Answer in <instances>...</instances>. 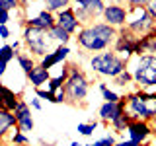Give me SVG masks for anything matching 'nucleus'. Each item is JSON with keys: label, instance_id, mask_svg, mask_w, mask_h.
Returning <instances> with one entry per match:
<instances>
[{"label": "nucleus", "instance_id": "obj_40", "mask_svg": "<svg viewBox=\"0 0 156 146\" xmlns=\"http://www.w3.org/2000/svg\"><path fill=\"white\" fill-rule=\"evenodd\" d=\"M22 43H23V41H14V43H10V45H12V49H14L16 53H20V49H22Z\"/></svg>", "mask_w": 156, "mask_h": 146}, {"label": "nucleus", "instance_id": "obj_7", "mask_svg": "<svg viewBox=\"0 0 156 146\" xmlns=\"http://www.w3.org/2000/svg\"><path fill=\"white\" fill-rule=\"evenodd\" d=\"M113 53L117 57H121L125 62H129L133 57L143 55V51H140V35L131 33L127 27L117 29V37H115V43H113Z\"/></svg>", "mask_w": 156, "mask_h": 146}, {"label": "nucleus", "instance_id": "obj_35", "mask_svg": "<svg viewBox=\"0 0 156 146\" xmlns=\"http://www.w3.org/2000/svg\"><path fill=\"white\" fill-rule=\"evenodd\" d=\"M10 18H12V12H8V10L0 8V26H8Z\"/></svg>", "mask_w": 156, "mask_h": 146}, {"label": "nucleus", "instance_id": "obj_30", "mask_svg": "<svg viewBox=\"0 0 156 146\" xmlns=\"http://www.w3.org/2000/svg\"><path fill=\"white\" fill-rule=\"evenodd\" d=\"M113 84H115L117 88H127V86L133 84V76H131V72L125 68V70L121 72L119 76H115V78H113Z\"/></svg>", "mask_w": 156, "mask_h": 146}, {"label": "nucleus", "instance_id": "obj_29", "mask_svg": "<svg viewBox=\"0 0 156 146\" xmlns=\"http://www.w3.org/2000/svg\"><path fill=\"white\" fill-rule=\"evenodd\" d=\"M10 142H12L14 146H22V144H27L29 142V138H27V134L26 133H22V130L18 129H14L12 133H10Z\"/></svg>", "mask_w": 156, "mask_h": 146}, {"label": "nucleus", "instance_id": "obj_19", "mask_svg": "<svg viewBox=\"0 0 156 146\" xmlns=\"http://www.w3.org/2000/svg\"><path fill=\"white\" fill-rule=\"evenodd\" d=\"M16 117H14L12 111H4L0 109V146L4 144V140L10 136L14 129H16Z\"/></svg>", "mask_w": 156, "mask_h": 146}, {"label": "nucleus", "instance_id": "obj_25", "mask_svg": "<svg viewBox=\"0 0 156 146\" xmlns=\"http://www.w3.org/2000/svg\"><path fill=\"white\" fill-rule=\"evenodd\" d=\"M131 121H133V119H131V117H129V115H127L125 111H123V113H121V115H117V117H115L113 121H111L109 125H111V129H113L115 133H123V130H127V127H129Z\"/></svg>", "mask_w": 156, "mask_h": 146}, {"label": "nucleus", "instance_id": "obj_20", "mask_svg": "<svg viewBox=\"0 0 156 146\" xmlns=\"http://www.w3.org/2000/svg\"><path fill=\"white\" fill-rule=\"evenodd\" d=\"M66 78H68V64H66V62H62V64H61V72H58L57 76H51V80L47 82V90L51 92V94L58 92L62 86H65Z\"/></svg>", "mask_w": 156, "mask_h": 146}, {"label": "nucleus", "instance_id": "obj_27", "mask_svg": "<svg viewBox=\"0 0 156 146\" xmlns=\"http://www.w3.org/2000/svg\"><path fill=\"white\" fill-rule=\"evenodd\" d=\"M16 61H18L20 68L23 70V74H27V72H29L33 66L37 64V62L31 58V55H23V53H18V55H16Z\"/></svg>", "mask_w": 156, "mask_h": 146}, {"label": "nucleus", "instance_id": "obj_24", "mask_svg": "<svg viewBox=\"0 0 156 146\" xmlns=\"http://www.w3.org/2000/svg\"><path fill=\"white\" fill-rule=\"evenodd\" d=\"M41 2H43V6H45V10H49V12H53V14L72 6V0H41Z\"/></svg>", "mask_w": 156, "mask_h": 146}, {"label": "nucleus", "instance_id": "obj_42", "mask_svg": "<svg viewBox=\"0 0 156 146\" xmlns=\"http://www.w3.org/2000/svg\"><path fill=\"white\" fill-rule=\"evenodd\" d=\"M22 146H33V144H29V142H27V144H22Z\"/></svg>", "mask_w": 156, "mask_h": 146}, {"label": "nucleus", "instance_id": "obj_6", "mask_svg": "<svg viewBox=\"0 0 156 146\" xmlns=\"http://www.w3.org/2000/svg\"><path fill=\"white\" fill-rule=\"evenodd\" d=\"M22 41H23V45L27 47V51L31 53L33 57H39V58L53 51L51 49L53 39L49 37V31H43V29H37V27H31V26L23 27Z\"/></svg>", "mask_w": 156, "mask_h": 146}, {"label": "nucleus", "instance_id": "obj_33", "mask_svg": "<svg viewBox=\"0 0 156 146\" xmlns=\"http://www.w3.org/2000/svg\"><path fill=\"white\" fill-rule=\"evenodd\" d=\"M0 8H4V10H8V12H12V10L22 8V0H0Z\"/></svg>", "mask_w": 156, "mask_h": 146}, {"label": "nucleus", "instance_id": "obj_9", "mask_svg": "<svg viewBox=\"0 0 156 146\" xmlns=\"http://www.w3.org/2000/svg\"><path fill=\"white\" fill-rule=\"evenodd\" d=\"M125 27L131 33H135V35H144L152 27H156V22L146 14L144 6H136V8H129V16H127Z\"/></svg>", "mask_w": 156, "mask_h": 146}, {"label": "nucleus", "instance_id": "obj_11", "mask_svg": "<svg viewBox=\"0 0 156 146\" xmlns=\"http://www.w3.org/2000/svg\"><path fill=\"white\" fill-rule=\"evenodd\" d=\"M68 57H70V47H68V45H57L51 53H47L45 57L39 58V64L51 72V68L62 64V62H66Z\"/></svg>", "mask_w": 156, "mask_h": 146}, {"label": "nucleus", "instance_id": "obj_16", "mask_svg": "<svg viewBox=\"0 0 156 146\" xmlns=\"http://www.w3.org/2000/svg\"><path fill=\"white\" fill-rule=\"evenodd\" d=\"M57 23V19H55V14L53 12H49V10H39V14H35V16H31V18H27V26H31V27H37V29H43V31H49L53 26Z\"/></svg>", "mask_w": 156, "mask_h": 146}, {"label": "nucleus", "instance_id": "obj_1", "mask_svg": "<svg viewBox=\"0 0 156 146\" xmlns=\"http://www.w3.org/2000/svg\"><path fill=\"white\" fill-rule=\"evenodd\" d=\"M117 29L107 26L105 22H94L90 26H82L76 33V43L88 53H101L113 47Z\"/></svg>", "mask_w": 156, "mask_h": 146}, {"label": "nucleus", "instance_id": "obj_21", "mask_svg": "<svg viewBox=\"0 0 156 146\" xmlns=\"http://www.w3.org/2000/svg\"><path fill=\"white\" fill-rule=\"evenodd\" d=\"M16 55H18V53L12 49V45H10V43H6V45L0 47V78L6 74L8 64L14 61V58H16Z\"/></svg>", "mask_w": 156, "mask_h": 146}, {"label": "nucleus", "instance_id": "obj_22", "mask_svg": "<svg viewBox=\"0 0 156 146\" xmlns=\"http://www.w3.org/2000/svg\"><path fill=\"white\" fill-rule=\"evenodd\" d=\"M140 51H143V55L156 53V27H152L144 35H140Z\"/></svg>", "mask_w": 156, "mask_h": 146}, {"label": "nucleus", "instance_id": "obj_8", "mask_svg": "<svg viewBox=\"0 0 156 146\" xmlns=\"http://www.w3.org/2000/svg\"><path fill=\"white\" fill-rule=\"evenodd\" d=\"M72 8H74L78 22L82 26H90L94 23V19L101 18L105 2L104 0H72Z\"/></svg>", "mask_w": 156, "mask_h": 146}, {"label": "nucleus", "instance_id": "obj_14", "mask_svg": "<svg viewBox=\"0 0 156 146\" xmlns=\"http://www.w3.org/2000/svg\"><path fill=\"white\" fill-rule=\"evenodd\" d=\"M127 134H129V140H133L135 144L140 146L150 138L152 127L146 123V121H131L129 127H127Z\"/></svg>", "mask_w": 156, "mask_h": 146}, {"label": "nucleus", "instance_id": "obj_4", "mask_svg": "<svg viewBox=\"0 0 156 146\" xmlns=\"http://www.w3.org/2000/svg\"><path fill=\"white\" fill-rule=\"evenodd\" d=\"M62 88H65V94H66V103L78 105V103H84V99L88 97L90 80L78 66L68 64V78Z\"/></svg>", "mask_w": 156, "mask_h": 146}, {"label": "nucleus", "instance_id": "obj_32", "mask_svg": "<svg viewBox=\"0 0 156 146\" xmlns=\"http://www.w3.org/2000/svg\"><path fill=\"white\" fill-rule=\"evenodd\" d=\"M35 96L39 97V99H45V101H49V103H57V99H55V94H51L49 90L37 88V90H35Z\"/></svg>", "mask_w": 156, "mask_h": 146}, {"label": "nucleus", "instance_id": "obj_39", "mask_svg": "<svg viewBox=\"0 0 156 146\" xmlns=\"http://www.w3.org/2000/svg\"><path fill=\"white\" fill-rule=\"evenodd\" d=\"M115 146H139V144H135L133 140H129V138H127V140H117Z\"/></svg>", "mask_w": 156, "mask_h": 146}, {"label": "nucleus", "instance_id": "obj_26", "mask_svg": "<svg viewBox=\"0 0 156 146\" xmlns=\"http://www.w3.org/2000/svg\"><path fill=\"white\" fill-rule=\"evenodd\" d=\"M98 90H100L101 99H104V101H111V103H115V101H121V99H123V97L117 94V92L109 90L107 84H104V82H100V84H98Z\"/></svg>", "mask_w": 156, "mask_h": 146}, {"label": "nucleus", "instance_id": "obj_17", "mask_svg": "<svg viewBox=\"0 0 156 146\" xmlns=\"http://www.w3.org/2000/svg\"><path fill=\"white\" fill-rule=\"evenodd\" d=\"M26 78H27V84L37 90V88H41L43 84H47V82L51 80V72H49L47 68H43V66L37 62V64L26 74Z\"/></svg>", "mask_w": 156, "mask_h": 146}, {"label": "nucleus", "instance_id": "obj_15", "mask_svg": "<svg viewBox=\"0 0 156 146\" xmlns=\"http://www.w3.org/2000/svg\"><path fill=\"white\" fill-rule=\"evenodd\" d=\"M123 111H125V97L121 101H115V103H111V101H104V103L100 105L98 115H100L101 123H111V121H113L117 115H121Z\"/></svg>", "mask_w": 156, "mask_h": 146}, {"label": "nucleus", "instance_id": "obj_41", "mask_svg": "<svg viewBox=\"0 0 156 146\" xmlns=\"http://www.w3.org/2000/svg\"><path fill=\"white\" fill-rule=\"evenodd\" d=\"M70 146H84V144H80L78 140H72V142H70Z\"/></svg>", "mask_w": 156, "mask_h": 146}, {"label": "nucleus", "instance_id": "obj_31", "mask_svg": "<svg viewBox=\"0 0 156 146\" xmlns=\"http://www.w3.org/2000/svg\"><path fill=\"white\" fill-rule=\"evenodd\" d=\"M115 142H117L115 134H105V136H101V138H98L90 144H84V146H115Z\"/></svg>", "mask_w": 156, "mask_h": 146}, {"label": "nucleus", "instance_id": "obj_36", "mask_svg": "<svg viewBox=\"0 0 156 146\" xmlns=\"http://www.w3.org/2000/svg\"><path fill=\"white\" fill-rule=\"evenodd\" d=\"M29 107H33L35 111H41V109H43V105H41V99H39L37 96H35V97H31V99H29Z\"/></svg>", "mask_w": 156, "mask_h": 146}, {"label": "nucleus", "instance_id": "obj_38", "mask_svg": "<svg viewBox=\"0 0 156 146\" xmlns=\"http://www.w3.org/2000/svg\"><path fill=\"white\" fill-rule=\"evenodd\" d=\"M127 4H129L131 8H136V6H146V2L148 0H125Z\"/></svg>", "mask_w": 156, "mask_h": 146}, {"label": "nucleus", "instance_id": "obj_23", "mask_svg": "<svg viewBox=\"0 0 156 146\" xmlns=\"http://www.w3.org/2000/svg\"><path fill=\"white\" fill-rule=\"evenodd\" d=\"M49 37H51L53 41L57 43V45H68V41L72 39L70 33H66L65 29H62V27H58L57 23H55V26H53L51 29H49Z\"/></svg>", "mask_w": 156, "mask_h": 146}, {"label": "nucleus", "instance_id": "obj_18", "mask_svg": "<svg viewBox=\"0 0 156 146\" xmlns=\"http://www.w3.org/2000/svg\"><path fill=\"white\" fill-rule=\"evenodd\" d=\"M20 103V96L12 88H8L6 84H0V109L4 111H16V107Z\"/></svg>", "mask_w": 156, "mask_h": 146}, {"label": "nucleus", "instance_id": "obj_3", "mask_svg": "<svg viewBox=\"0 0 156 146\" xmlns=\"http://www.w3.org/2000/svg\"><path fill=\"white\" fill-rule=\"evenodd\" d=\"M125 113L133 121H154L156 119V94L136 90L125 97Z\"/></svg>", "mask_w": 156, "mask_h": 146}, {"label": "nucleus", "instance_id": "obj_5", "mask_svg": "<svg viewBox=\"0 0 156 146\" xmlns=\"http://www.w3.org/2000/svg\"><path fill=\"white\" fill-rule=\"evenodd\" d=\"M90 68L104 78H115L127 68V62L113 51H101L90 57Z\"/></svg>", "mask_w": 156, "mask_h": 146}, {"label": "nucleus", "instance_id": "obj_2", "mask_svg": "<svg viewBox=\"0 0 156 146\" xmlns=\"http://www.w3.org/2000/svg\"><path fill=\"white\" fill-rule=\"evenodd\" d=\"M127 70L131 72L133 84L139 86V90L156 94V53L133 57L127 62Z\"/></svg>", "mask_w": 156, "mask_h": 146}, {"label": "nucleus", "instance_id": "obj_12", "mask_svg": "<svg viewBox=\"0 0 156 146\" xmlns=\"http://www.w3.org/2000/svg\"><path fill=\"white\" fill-rule=\"evenodd\" d=\"M55 19H57V26L62 27L66 33H70V35H76V33L80 31V27H82V23L78 22V18H76L74 8H72V6L61 10V12H57Z\"/></svg>", "mask_w": 156, "mask_h": 146}, {"label": "nucleus", "instance_id": "obj_34", "mask_svg": "<svg viewBox=\"0 0 156 146\" xmlns=\"http://www.w3.org/2000/svg\"><path fill=\"white\" fill-rule=\"evenodd\" d=\"M144 10H146V14H148V16L156 22V0H148L146 6H144Z\"/></svg>", "mask_w": 156, "mask_h": 146}, {"label": "nucleus", "instance_id": "obj_13", "mask_svg": "<svg viewBox=\"0 0 156 146\" xmlns=\"http://www.w3.org/2000/svg\"><path fill=\"white\" fill-rule=\"evenodd\" d=\"M14 117H16V125L18 129L22 130V133H31L35 123H33V115H31V107H29L27 101L20 99V103L16 107V111H14Z\"/></svg>", "mask_w": 156, "mask_h": 146}, {"label": "nucleus", "instance_id": "obj_10", "mask_svg": "<svg viewBox=\"0 0 156 146\" xmlns=\"http://www.w3.org/2000/svg\"><path fill=\"white\" fill-rule=\"evenodd\" d=\"M127 16H129V8H125L119 2H107L104 8V14H101L104 22L115 29H121L127 26Z\"/></svg>", "mask_w": 156, "mask_h": 146}, {"label": "nucleus", "instance_id": "obj_28", "mask_svg": "<svg viewBox=\"0 0 156 146\" xmlns=\"http://www.w3.org/2000/svg\"><path fill=\"white\" fill-rule=\"evenodd\" d=\"M96 129H98V121H88V123H78V127H76L78 134H82V136H92V134L96 133Z\"/></svg>", "mask_w": 156, "mask_h": 146}, {"label": "nucleus", "instance_id": "obj_37", "mask_svg": "<svg viewBox=\"0 0 156 146\" xmlns=\"http://www.w3.org/2000/svg\"><path fill=\"white\" fill-rule=\"evenodd\" d=\"M12 35V31H10L8 26H0V39H10Z\"/></svg>", "mask_w": 156, "mask_h": 146}]
</instances>
